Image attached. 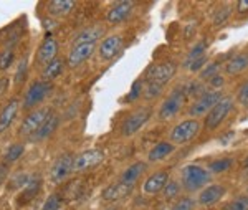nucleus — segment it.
Listing matches in <instances>:
<instances>
[{
	"label": "nucleus",
	"instance_id": "f257e3e1",
	"mask_svg": "<svg viewBox=\"0 0 248 210\" xmlns=\"http://www.w3.org/2000/svg\"><path fill=\"white\" fill-rule=\"evenodd\" d=\"M182 177V185L184 189H187L189 192H195L199 189H205L209 185L212 174L209 172V169H203L201 165L195 164H187L182 167L181 171Z\"/></svg>",
	"mask_w": 248,
	"mask_h": 210
},
{
	"label": "nucleus",
	"instance_id": "f03ea898",
	"mask_svg": "<svg viewBox=\"0 0 248 210\" xmlns=\"http://www.w3.org/2000/svg\"><path fill=\"white\" fill-rule=\"evenodd\" d=\"M199 131H201V123L197 119H186L170 131V143L177 146L187 144L199 134Z\"/></svg>",
	"mask_w": 248,
	"mask_h": 210
},
{
	"label": "nucleus",
	"instance_id": "7ed1b4c3",
	"mask_svg": "<svg viewBox=\"0 0 248 210\" xmlns=\"http://www.w3.org/2000/svg\"><path fill=\"white\" fill-rule=\"evenodd\" d=\"M232 108H233V98H232V96H223V98L212 108V111L209 114L205 116V128L210 129V131L217 129L220 124H222V121L229 116Z\"/></svg>",
	"mask_w": 248,
	"mask_h": 210
},
{
	"label": "nucleus",
	"instance_id": "20e7f679",
	"mask_svg": "<svg viewBox=\"0 0 248 210\" xmlns=\"http://www.w3.org/2000/svg\"><path fill=\"white\" fill-rule=\"evenodd\" d=\"M186 98H187V95L184 93V90L175 88V90L169 95V98L162 103L161 110H159V118L162 121L175 118V116L179 114V111L182 110L184 103H186Z\"/></svg>",
	"mask_w": 248,
	"mask_h": 210
},
{
	"label": "nucleus",
	"instance_id": "39448f33",
	"mask_svg": "<svg viewBox=\"0 0 248 210\" xmlns=\"http://www.w3.org/2000/svg\"><path fill=\"white\" fill-rule=\"evenodd\" d=\"M153 116V108L149 106H142L139 110H136L133 114H129L126 118V121L123 123V128H121V132L123 136H133L139 129H142L144 124L151 119Z\"/></svg>",
	"mask_w": 248,
	"mask_h": 210
},
{
	"label": "nucleus",
	"instance_id": "423d86ee",
	"mask_svg": "<svg viewBox=\"0 0 248 210\" xmlns=\"http://www.w3.org/2000/svg\"><path fill=\"white\" fill-rule=\"evenodd\" d=\"M175 71H177V65L174 62H164V63H155L153 66L147 68L146 71V80L149 83L154 84H162L167 83L169 80L174 78Z\"/></svg>",
	"mask_w": 248,
	"mask_h": 210
},
{
	"label": "nucleus",
	"instance_id": "0eeeda50",
	"mask_svg": "<svg viewBox=\"0 0 248 210\" xmlns=\"http://www.w3.org/2000/svg\"><path fill=\"white\" fill-rule=\"evenodd\" d=\"M223 98V95L220 91H205L195 103H192L189 108V116L197 119L199 116H205L212 111V108Z\"/></svg>",
	"mask_w": 248,
	"mask_h": 210
},
{
	"label": "nucleus",
	"instance_id": "6e6552de",
	"mask_svg": "<svg viewBox=\"0 0 248 210\" xmlns=\"http://www.w3.org/2000/svg\"><path fill=\"white\" fill-rule=\"evenodd\" d=\"M103 159H105V152H103L101 149H90V151H85L75 157L73 171L75 172L90 171V169L101 164Z\"/></svg>",
	"mask_w": 248,
	"mask_h": 210
},
{
	"label": "nucleus",
	"instance_id": "1a4fd4ad",
	"mask_svg": "<svg viewBox=\"0 0 248 210\" xmlns=\"http://www.w3.org/2000/svg\"><path fill=\"white\" fill-rule=\"evenodd\" d=\"M73 162H75V157L71 154H63L60 156L55 164L51 165L50 169V179L53 184H62L63 180L70 176V172L73 171Z\"/></svg>",
	"mask_w": 248,
	"mask_h": 210
},
{
	"label": "nucleus",
	"instance_id": "9d476101",
	"mask_svg": "<svg viewBox=\"0 0 248 210\" xmlns=\"http://www.w3.org/2000/svg\"><path fill=\"white\" fill-rule=\"evenodd\" d=\"M51 91V84L48 81H37L30 86V90L27 91L25 95V101H23V108L25 110H30L35 104L42 103L43 99L48 96V93Z\"/></svg>",
	"mask_w": 248,
	"mask_h": 210
},
{
	"label": "nucleus",
	"instance_id": "9b49d317",
	"mask_svg": "<svg viewBox=\"0 0 248 210\" xmlns=\"http://www.w3.org/2000/svg\"><path fill=\"white\" fill-rule=\"evenodd\" d=\"M48 116H50V110H48V108H42V110H37L35 113H31V114L27 116V119L22 123L20 134L22 136L35 134V132L40 129V126L46 121Z\"/></svg>",
	"mask_w": 248,
	"mask_h": 210
},
{
	"label": "nucleus",
	"instance_id": "f8f14e48",
	"mask_svg": "<svg viewBox=\"0 0 248 210\" xmlns=\"http://www.w3.org/2000/svg\"><path fill=\"white\" fill-rule=\"evenodd\" d=\"M167 182H169V174L166 171L154 172L153 176H149L146 179V182L142 185V192L146 194V195H155V194L164 191Z\"/></svg>",
	"mask_w": 248,
	"mask_h": 210
},
{
	"label": "nucleus",
	"instance_id": "ddd939ff",
	"mask_svg": "<svg viewBox=\"0 0 248 210\" xmlns=\"http://www.w3.org/2000/svg\"><path fill=\"white\" fill-rule=\"evenodd\" d=\"M96 50V45L94 43H85V45H75L73 50L70 51L68 55V66L75 68V66H79L83 62H86L91 55L94 53Z\"/></svg>",
	"mask_w": 248,
	"mask_h": 210
},
{
	"label": "nucleus",
	"instance_id": "4468645a",
	"mask_svg": "<svg viewBox=\"0 0 248 210\" xmlns=\"http://www.w3.org/2000/svg\"><path fill=\"white\" fill-rule=\"evenodd\" d=\"M133 9H134V2H127V0L118 2L114 7H111L109 12H108V15H106L108 22L113 23V25H118V23L124 22V20L133 14Z\"/></svg>",
	"mask_w": 248,
	"mask_h": 210
},
{
	"label": "nucleus",
	"instance_id": "2eb2a0df",
	"mask_svg": "<svg viewBox=\"0 0 248 210\" xmlns=\"http://www.w3.org/2000/svg\"><path fill=\"white\" fill-rule=\"evenodd\" d=\"M57 51H58V43L51 35L45 37V40L42 42V45L38 48V55H37V60L40 65H50L51 62L55 60L57 56Z\"/></svg>",
	"mask_w": 248,
	"mask_h": 210
},
{
	"label": "nucleus",
	"instance_id": "dca6fc26",
	"mask_svg": "<svg viewBox=\"0 0 248 210\" xmlns=\"http://www.w3.org/2000/svg\"><path fill=\"white\" fill-rule=\"evenodd\" d=\"M124 40L121 35H111L103 40V43L99 45V55L103 60H111L121 51Z\"/></svg>",
	"mask_w": 248,
	"mask_h": 210
},
{
	"label": "nucleus",
	"instance_id": "f3484780",
	"mask_svg": "<svg viewBox=\"0 0 248 210\" xmlns=\"http://www.w3.org/2000/svg\"><path fill=\"white\" fill-rule=\"evenodd\" d=\"M225 195V187L223 185H217V184H212L207 185L205 189H202V192L199 194V199L197 202L203 207H209V205H214Z\"/></svg>",
	"mask_w": 248,
	"mask_h": 210
},
{
	"label": "nucleus",
	"instance_id": "a211bd4d",
	"mask_svg": "<svg viewBox=\"0 0 248 210\" xmlns=\"http://www.w3.org/2000/svg\"><path fill=\"white\" fill-rule=\"evenodd\" d=\"M131 192H133V185H127L119 180V182H114V184H111L109 187H106L101 195H103V199L108 202H114V200H121L124 197H127Z\"/></svg>",
	"mask_w": 248,
	"mask_h": 210
},
{
	"label": "nucleus",
	"instance_id": "6ab92c4d",
	"mask_svg": "<svg viewBox=\"0 0 248 210\" xmlns=\"http://www.w3.org/2000/svg\"><path fill=\"white\" fill-rule=\"evenodd\" d=\"M103 33H105V28L101 25H93L90 28H86V30H83L81 33L77 35V38H75V45H85V43H94L98 38L103 37Z\"/></svg>",
	"mask_w": 248,
	"mask_h": 210
},
{
	"label": "nucleus",
	"instance_id": "aec40b11",
	"mask_svg": "<svg viewBox=\"0 0 248 210\" xmlns=\"http://www.w3.org/2000/svg\"><path fill=\"white\" fill-rule=\"evenodd\" d=\"M172 152H174V144L167 143V141H161V143H157L149 151L147 159H149L151 162H159V161H164L166 157H169Z\"/></svg>",
	"mask_w": 248,
	"mask_h": 210
},
{
	"label": "nucleus",
	"instance_id": "412c9836",
	"mask_svg": "<svg viewBox=\"0 0 248 210\" xmlns=\"http://www.w3.org/2000/svg\"><path fill=\"white\" fill-rule=\"evenodd\" d=\"M17 111H18V101L12 99L10 103L2 110V113H0V132H3L10 126L12 121H14L15 116H17Z\"/></svg>",
	"mask_w": 248,
	"mask_h": 210
},
{
	"label": "nucleus",
	"instance_id": "4be33fe9",
	"mask_svg": "<svg viewBox=\"0 0 248 210\" xmlns=\"http://www.w3.org/2000/svg\"><path fill=\"white\" fill-rule=\"evenodd\" d=\"M146 171V162H134L131 164L126 171L123 172L121 176V182L127 184V185H134L136 180L141 177V174Z\"/></svg>",
	"mask_w": 248,
	"mask_h": 210
},
{
	"label": "nucleus",
	"instance_id": "5701e85b",
	"mask_svg": "<svg viewBox=\"0 0 248 210\" xmlns=\"http://www.w3.org/2000/svg\"><path fill=\"white\" fill-rule=\"evenodd\" d=\"M247 68H248V55L247 53L233 56V58H232L230 62H227V65H225L227 75H238V73H242L243 70H247Z\"/></svg>",
	"mask_w": 248,
	"mask_h": 210
},
{
	"label": "nucleus",
	"instance_id": "b1692460",
	"mask_svg": "<svg viewBox=\"0 0 248 210\" xmlns=\"http://www.w3.org/2000/svg\"><path fill=\"white\" fill-rule=\"evenodd\" d=\"M58 123H60V119H58V116H55V114H50L46 118L45 123L40 126V129L37 132L33 134L35 139H45V137H48L50 134H53L55 132V129L58 128Z\"/></svg>",
	"mask_w": 248,
	"mask_h": 210
},
{
	"label": "nucleus",
	"instance_id": "393cba45",
	"mask_svg": "<svg viewBox=\"0 0 248 210\" xmlns=\"http://www.w3.org/2000/svg\"><path fill=\"white\" fill-rule=\"evenodd\" d=\"M75 7V2L71 0H53L48 3V12L53 15H66Z\"/></svg>",
	"mask_w": 248,
	"mask_h": 210
},
{
	"label": "nucleus",
	"instance_id": "a878e982",
	"mask_svg": "<svg viewBox=\"0 0 248 210\" xmlns=\"http://www.w3.org/2000/svg\"><path fill=\"white\" fill-rule=\"evenodd\" d=\"M38 191H40V179L30 180V182L25 185V189L22 191V194H20L18 204L20 205H22V204H29V202L38 194Z\"/></svg>",
	"mask_w": 248,
	"mask_h": 210
},
{
	"label": "nucleus",
	"instance_id": "bb28decb",
	"mask_svg": "<svg viewBox=\"0 0 248 210\" xmlns=\"http://www.w3.org/2000/svg\"><path fill=\"white\" fill-rule=\"evenodd\" d=\"M63 68H65V65H63V60L60 58H55L53 62L50 65H46L45 70H43V80L45 81H50V80H55L57 76L62 75Z\"/></svg>",
	"mask_w": 248,
	"mask_h": 210
},
{
	"label": "nucleus",
	"instance_id": "cd10ccee",
	"mask_svg": "<svg viewBox=\"0 0 248 210\" xmlns=\"http://www.w3.org/2000/svg\"><path fill=\"white\" fill-rule=\"evenodd\" d=\"M205 48H207V43L205 42H201L199 45H195L194 48H192V51L189 53V56L186 58V63H184V66L189 68L192 63L195 62V60L202 58V56H205Z\"/></svg>",
	"mask_w": 248,
	"mask_h": 210
},
{
	"label": "nucleus",
	"instance_id": "c85d7f7f",
	"mask_svg": "<svg viewBox=\"0 0 248 210\" xmlns=\"http://www.w3.org/2000/svg\"><path fill=\"white\" fill-rule=\"evenodd\" d=\"M232 164H233V161L232 159H227V157H223V159H217L214 161V162L209 164V172L210 174H222V172H227L229 169L232 167Z\"/></svg>",
	"mask_w": 248,
	"mask_h": 210
},
{
	"label": "nucleus",
	"instance_id": "c756f323",
	"mask_svg": "<svg viewBox=\"0 0 248 210\" xmlns=\"http://www.w3.org/2000/svg\"><path fill=\"white\" fill-rule=\"evenodd\" d=\"M23 151H25L23 144H14V146H10V149L7 151V154H5L7 162H15V161H17L18 157L23 154Z\"/></svg>",
	"mask_w": 248,
	"mask_h": 210
},
{
	"label": "nucleus",
	"instance_id": "7c9ffc66",
	"mask_svg": "<svg viewBox=\"0 0 248 210\" xmlns=\"http://www.w3.org/2000/svg\"><path fill=\"white\" fill-rule=\"evenodd\" d=\"M225 210H248V195H240L235 200H232Z\"/></svg>",
	"mask_w": 248,
	"mask_h": 210
},
{
	"label": "nucleus",
	"instance_id": "2f4dec72",
	"mask_svg": "<svg viewBox=\"0 0 248 210\" xmlns=\"http://www.w3.org/2000/svg\"><path fill=\"white\" fill-rule=\"evenodd\" d=\"M62 204H63L62 197H60L58 194H53V195H50L46 199V202L43 204L42 210H58L60 207H62Z\"/></svg>",
	"mask_w": 248,
	"mask_h": 210
},
{
	"label": "nucleus",
	"instance_id": "473e14b6",
	"mask_svg": "<svg viewBox=\"0 0 248 210\" xmlns=\"http://www.w3.org/2000/svg\"><path fill=\"white\" fill-rule=\"evenodd\" d=\"M181 191V185L179 182H175V180H169V182L166 184V187H164L162 191V195L166 197V199H172V197H175Z\"/></svg>",
	"mask_w": 248,
	"mask_h": 210
},
{
	"label": "nucleus",
	"instance_id": "72a5a7b5",
	"mask_svg": "<svg viewBox=\"0 0 248 210\" xmlns=\"http://www.w3.org/2000/svg\"><path fill=\"white\" fill-rule=\"evenodd\" d=\"M12 62H14V50L12 48H7L0 53V70H7L10 66Z\"/></svg>",
	"mask_w": 248,
	"mask_h": 210
},
{
	"label": "nucleus",
	"instance_id": "f704fd0d",
	"mask_svg": "<svg viewBox=\"0 0 248 210\" xmlns=\"http://www.w3.org/2000/svg\"><path fill=\"white\" fill-rule=\"evenodd\" d=\"M218 70H220V65L218 63H209L205 68L201 71V78L203 80H210L214 78V76L218 75Z\"/></svg>",
	"mask_w": 248,
	"mask_h": 210
},
{
	"label": "nucleus",
	"instance_id": "c9c22d12",
	"mask_svg": "<svg viewBox=\"0 0 248 210\" xmlns=\"http://www.w3.org/2000/svg\"><path fill=\"white\" fill-rule=\"evenodd\" d=\"M194 207H195V202L189 199V197H184V199L175 202L169 210H194Z\"/></svg>",
	"mask_w": 248,
	"mask_h": 210
},
{
	"label": "nucleus",
	"instance_id": "e433bc0d",
	"mask_svg": "<svg viewBox=\"0 0 248 210\" xmlns=\"http://www.w3.org/2000/svg\"><path fill=\"white\" fill-rule=\"evenodd\" d=\"M229 15H230L229 7H222V9H218L217 12H215L214 23H215V25H222V23H225V20L229 18Z\"/></svg>",
	"mask_w": 248,
	"mask_h": 210
},
{
	"label": "nucleus",
	"instance_id": "4c0bfd02",
	"mask_svg": "<svg viewBox=\"0 0 248 210\" xmlns=\"http://www.w3.org/2000/svg\"><path fill=\"white\" fill-rule=\"evenodd\" d=\"M162 93V86L161 84H154V83H149V86H147V90H146V98H149V99H153L155 98V96H159Z\"/></svg>",
	"mask_w": 248,
	"mask_h": 210
},
{
	"label": "nucleus",
	"instance_id": "58836bf2",
	"mask_svg": "<svg viewBox=\"0 0 248 210\" xmlns=\"http://www.w3.org/2000/svg\"><path fill=\"white\" fill-rule=\"evenodd\" d=\"M237 99H238L240 104H243V106H247V104H248V81L240 86Z\"/></svg>",
	"mask_w": 248,
	"mask_h": 210
},
{
	"label": "nucleus",
	"instance_id": "ea45409f",
	"mask_svg": "<svg viewBox=\"0 0 248 210\" xmlns=\"http://www.w3.org/2000/svg\"><path fill=\"white\" fill-rule=\"evenodd\" d=\"M25 71H27V60H22L18 65L17 73H15V81H17V84L22 83V80L25 78Z\"/></svg>",
	"mask_w": 248,
	"mask_h": 210
},
{
	"label": "nucleus",
	"instance_id": "a19ab883",
	"mask_svg": "<svg viewBox=\"0 0 248 210\" xmlns=\"http://www.w3.org/2000/svg\"><path fill=\"white\" fill-rule=\"evenodd\" d=\"M141 86H142V81H141V80H138V81H134V84H133V90H131L129 96H127V99H131V101H133V99H138V96L142 93Z\"/></svg>",
	"mask_w": 248,
	"mask_h": 210
},
{
	"label": "nucleus",
	"instance_id": "79ce46f5",
	"mask_svg": "<svg viewBox=\"0 0 248 210\" xmlns=\"http://www.w3.org/2000/svg\"><path fill=\"white\" fill-rule=\"evenodd\" d=\"M205 62H207V56H202V58L195 60V62L190 65L189 70H190V71H199L202 66H207V63H205Z\"/></svg>",
	"mask_w": 248,
	"mask_h": 210
},
{
	"label": "nucleus",
	"instance_id": "37998d69",
	"mask_svg": "<svg viewBox=\"0 0 248 210\" xmlns=\"http://www.w3.org/2000/svg\"><path fill=\"white\" fill-rule=\"evenodd\" d=\"M209 83H210L214 88H220L223 83H225V80H223L220 75H217V76H214V78H210V80H209Z\"/></svg>",
	"mask_w": 248,
	"mask_h": 210
},
{
	"label": "nucleus",
	"instance_id": "c03bdc74",
	"mask_svg": "<svg viewBox=\"0 0 248 210\" xmlns=\"http://www.w3.org/2000/svg\"><path fill=\"white\" fill-rule=\"evenodd\" d=\"M237 10H238V14H247L248 12V0H238Z\"/></svg>",
	"mask_w": 248,
	"mask_h": 210
},
{
	"label": "nucleus",
	"instance_id": "a18cd8bd",
	"mask_svg": "<svg viewBox=\"0 0 248 210\" xmlns=\"http://www.w3.org/2000/svg\"><path fill=\"white\" fill-rule=\"evenodd\" d=\"M233 136H235V132H233V131H230V132H227L225 136H222V137H220L218 141H220V143H222V144H229V141H230Z\"/></svg>",
	"mask_w": 248,
	"mask_h": 210
},
{
	"label": "nucleus",
	"instance_id": "49530a36",
	"mask_svg": "<svg viewBox=\"0 0 248 210\" xmlns=\"http://www.w3.org/2000/svg\"><path fill=\"white\" fill-rule=\"evenodd\" d=\"M7 84H9V80H7V78H0V96H2L3 93H5Z\"/></svg>",
	"mask_w": 248,
	"mask_h": 210
},
{
	"label": "nucleus",
	"instance_id": "de8ad7c7",
	"mask_svg": "<svg viewBox=\"0 0 248 210\" xmlns=\"http://www.w3.org/2000/svg\"><path fill=\"white\" fill-rule=\"evenodd\" d=\"M195 32V25H190L189 28L186 30V38H190L192 37V33Z\"/></svg>",
	"mask_w": 248,
	"mask_h": 210
},
{
	"label": "nucleus",
	"instance_id": "09e8293b",
	"mask_svg": "<svg viewBox=\"0 0 248 210\" xmlns=\"http://www.w3.org/2000/svg\"><path fill=\"white\" fill-rule=\"evenodd\" d=\"M242 169H243V171H245V172H248V157H247V159H245V162H243Z\"/></svg>",
	"mask_w": 248,
	"mask_h": 210
}]
</instances>
